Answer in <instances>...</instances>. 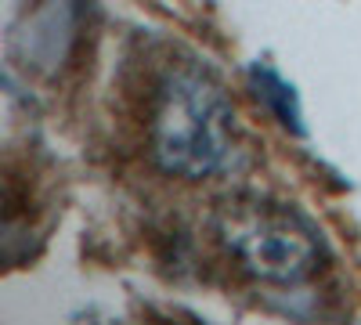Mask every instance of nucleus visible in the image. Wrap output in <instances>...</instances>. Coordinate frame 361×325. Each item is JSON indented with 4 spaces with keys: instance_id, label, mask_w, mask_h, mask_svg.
I'll return each instance as SVG.
<instances>
[{
    "instance_id": "2",
    "label": "nucleus",
    "mask_w": 361,
    "mask_h": 325,
    "mask_svg": "<svg viewBox=\"0 0 361 325\" xmlns=\"http://www.w3.org/2000/svg\"><path fill=\"white\" fill-rule=\"evenodd\" d=\"M221 235L243 268L267 282H300L318 268V243L311 228L282 206H235L221 221Z\"/></svg>"
},
{
    "instance_id": "1",
    "label": "nucleus",
    "mask_w": 361,
    "mask_h": 325,
    "mask_svg": "<svg viewBox=\"0 0 361 325\" xmlns=\"http://www.w3.org/2000/svg\"><path fill=\"white\" fill-rule=\"evenodd\" d=\"M231 152V105L206 76L173 73L152 112V156L166 173L206 177Z\"/></svg>"
},
{
    "instance_id": "3",
    "label": "nucleus",
    "mask_w": 361,
    "mask_h": 325,
    "mask_svg": "<svg viewBox=\"0 0 361 325\" xmlns=\"http://www.w3.org/2000/svg\"><path fill=\"white\" fill-rule=\"evenodd\" d=\"M253 87H257V94L279 112V120L293 130H300V109H296V94H293V87H286L271 69H253Z\"/></svg>"
}]
</instances>
